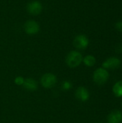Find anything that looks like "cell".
<instances>
[{
  "instance_id": "3",
  "label": "cell",
  "mask_w": 122,
  "mask_h": 123,
  "mask_svg": "<svg viewBox=\"0 0 122 123\" xmlns=\"http://www.w3.org/2000/svg\"><path fill=\"white\" fill-rule=\"evenodd\" d=\"M42 85L47 89H51L55 86L57 83V77L52 74H45L41 78Z\"/></svg>"
},
{
  "instance_id": "7",
  "label": "cell",
  "mask_w": 122,
  "mask_h": 123,
  "mask_svg": "<svg viewBox=\"0 0 122 123\" xmlns=\"http://www.w3.org/2000/svg\"><path fill=\"white\" fill-rule=\"evenodd\" d=\"M121 65V61L117 58H109L106 59L103 63V67L104 68L107 69H116L118 68Z\"/></svg>"
},
{
  "instance_id": "12",
  "label": "cell",
  "mask_w": 122,
  "mask_h": 123,
  "mask_svg": "<svg viewBox=\"0 0 122 123\" xmlns=\"http://www.w3.org/2000/svg\"><path fill=\"white\" fill-rule=\"evenodd\" d=\"M83 61L85 65H86L87 66H89V67L93 66L96 63V58H94V56L91 55H86Z\"/></svg>"
},
{
  "instance_id": "1",
  "label": "cell",
  "mask_w": 122,
  "mask_h": 123,
  "mask_svg": "<svg viewBox=\"0 0 122 123\" xmlns=\"http://www.w3.org/2000/svg\"><path fill=\"white\" fill-rule=\"evenodd\" d=\"M83 61L82 55L76 50L70 52L66 57V63L70 68L78 66Z\"/></svg>"
},
{
  "instance_id": "2",
  "label": "cell",
  "mask_w": 122,
  "mask_h": 123,
  "mask_svg": "<svg viewBox=\"0 0 122 123\" xmlns=\"http://www.w3.org/2000/svg\"><path fill=\"white\" fill-rule=\"evenodd\" d=\"M109 79L108 71L103 68H99L96 69L93 74V81L96 84L99 85H102L106 82Z\"/></svg>"
},
{
  "instance_id": "6",
  "label": "cell",
  "mask_w": 122,
  "mask_h": 123,
  "mask_svg": "<svg viewBox=\"0 0 122 123\" xmlns=\"http://www.w3.org/2000/svg\"><path fill=\"white\" fill-rule=\"evenodd\" d=\"M27 12L32 15H37L40 13H41L42 6V4L37 1H33L30 3H29L27 6Z\"/></svg>"
},
{
  "instance_id": "14",
  "label": "cell",
  "mask_w": 122,
  "mask_h": 123,
  "mask_svg": "<svg viewBox=\"0 0 122 123\" xmlns=\"http://www.w3.org/2000/svg\"><path fill=\"white\" fill-rule=\"evenodd\" d=\"M72 85L70 84V82L69 81H64L63 83V89H65V90H68L71 88Z\"/></svg>"
},
{
  "instance_id": "11",
  "label": "cell",
  "mask_w": 122,
  "mask_h": 123,
  "mask_svg": "<svg viewBox=\"0 0 122 123\" xmlns=\"http://www.w3.org/2000/svg\"><path fill=\"white\" fill-rule=\"evenodd\" d=\"M113 92L116 97H122V81H119L116 82L114 87H113Z\"/></svg>"
},
{
  "instance_id": "15",
  "label": "cell",
  "mask_w": 122,
  "mask_h": 123,
  "mask_svg": "<svg viewBox=\"0 0 122 123\" xmlns=\"http://www.w3.org/2000/svg\"><path fill=\"white\" fill-rule=\"evenodd\" d=\"M116 27L117 30H120V31H122V22H119L116 23Z\"/></svg>"
},
{
  "instance_id": "10",
  "label": "cell",
  "mask_w": 122,
  "mask_h": 123,
  "mask_svg": "<svg viewBox=\"0 0 122 123\" xmlns=\"http://www.w3.org/2000/svg\"><path fill=\"white\" fill-rule=\"evenodd\" d=\"M23 86L29 91H35L37 89V83L33 79H24Z\"/></svg>"
},
{
  "instance_id": "4",
  "label": "cell",
  "mask_w": 122,
  "mask_h": 123,
  "mask_svg": "<svg viewBox=\"0 0 122 123\" xmlns=\"http://www.w3.org/2000/svg\"><path fill=\"white\" fill-rule=\"evenodd\" d=\"M24 31L29 35H35L40 30L39 25L34 20H28L24 25Z\"/></svg>"
},
{
  "instance_id": "5",
  "label": "cell",
  "mask_w": 122,
  "mask_h": 123,
  "mask_svg": "<svg viewBox=\"0 0 122 123\" xmlns=\"http://www.w3.org/2000/svg\"><path fill=\"white\" fill-rule=\"evenodd\" d=\"M73 45L78 49H85L88 45V39L84 35H77L73 40Z\"/></svg>"
},
{
  "instance_id": "8",
  "label": "cell",
  "mask_w": 122,
  "mask_h": 123,
  "mask_svg": "<svg viewBox=\"0 0 122 123\" xmlns=\"http://www.w3.org/2000/svg\"><path fill=\"white\" fill-rule=\"evenodd\" d=\"M76 96L78 99L82 102H86L89 98V92L83 86L78 87L76 92Z\"/></svg>"
},
{
  "instance_id": "9",
  "label": "cell",
  "mask_w": 122,
  "mask_h": 123,
  "mask_svg": "<svg viewBox=\"0 0 122 123\" xmlns=\"http://www.w3.org/2000/svg\"><path fill=\"white\" fill-rule=\"evenodd\" d=\"M122 121V113L119 110L111 112L108 116L109 123H121Z\"/></svg>"
},
{
  "instance_id": "13",
  "label": "cell",
  "mask_w": 122,
  "mask_h": 123,
  "mask_svg": "<svg viewBox=\"0 0 122 123\" xmlns=\"http://www.w3.org/2000/svg\"><path fill=\"white\" fill-rule=\"evenodd\" d=\"M24 79L22 77V76H17L16 77L15 80H14V82L17 85H23L24 84Z\"/></svg>"
}]
</instances>
